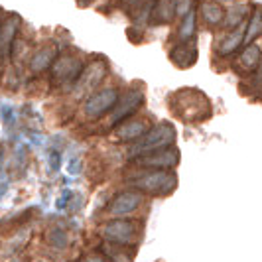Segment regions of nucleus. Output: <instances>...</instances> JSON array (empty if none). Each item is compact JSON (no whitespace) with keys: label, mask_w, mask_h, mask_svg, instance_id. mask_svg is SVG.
Here are the masks:
<instances>
[{"label":"nucleus","mask_w":262,"mask_h":262,"mask_svg":"<svg viewBox=\"0 0 262 262\" xmlns=\"http://www.w3.org/2000/svg\"><path fill=\"white\" fill-rule=\"evenodd\" d=\"M260 79H262V73H260Z\"/></svg>","instance_id":"473e14b6"},{"label":"nucleus","mask_w":262,"mask_h":262,"mask_svg":"<svg viewBox=\"0 0 262 262\" xmlns=\"http://www.w3.org/2000/svg\"><path fill=\"white\" fill-rule=\"evenodd\" d=\"M247 4H238V6H233L229 12L225 14V26L227 28H235L243 24V18L247 14Z\"/></svg>","instance_id":"6ab92c4d"},{"label":"nucleus","mask_w":262,"mask_h":262,"mask_svg":"<svg viewBox=\"0 0 262 262\" xmlns=\"http://www.w3.org/2000/svg\"><path fill=\"white\" fill-rule=\"evenodd\" d=\"M48 243L52 245L53 249H66L67 247V235L61 229H53L48 235Z\"/></svg>","instance_id":"5701e85b"},{"label":"nucleus","mask_w":262,"mask_h":262,"mask_svg":"<svg viewBox=\"0 0 262 262\" xmlns=\"http://www.w3.org/2000/svg\"><path fill=\"white\" fill-rule=\"evenodd\" d=\"M201 14H203V20L211 26H217L225 20L223 6H219L217 2H203L201 4Z\"/></svg>","instance_id":"f3484780"},{"label":"nucleus","mask_w":262,"mask_h":262,"mask_svg":"<svg viewBox=\"0 0 262 262\" xmlns=\"http://www.w3.org/2000/svg\"><path fill=\"white\" fill-rule=\"evenodd\" d=\"M101 235L105 236L108 243L115 245H130L132 241L138 235V225L134 221H124V219H115L111 223L103 225Z\"/></svg>","instance_id":"20e7f679"},{"label":"nucleus","mask_w":262,"mask_h":262,"mask_svg":"<svg viewBox=\"0 0 262 262\" xmlns=\"http://www.w3.org/2000/svg\"><path fill=\"white\" fill-rule=\"evenodd\" d=\"M71 197H73V193H71L69 189H66V191H63V195H61V197H59V199H57V203H55V207H57V209H66V207H67V203H69V199H71Z\"/></svg>","instance_id":"bb28decb"},{"label":"nucleus","mask_w":262,"mask_h":262,"mask_svg":"<svg viewBox=\"0 0 262 262\" xmlns=\"http://www.w3.org/2000/svg\"><path fill=\"white\" fill-rule=\"evenodd\" d=\"M247 38V26L245 24H241V26H236L227 38L221 39V43H219V53L221 55H231V53H235L238 50V46L245 41Z\"/></svg>","instance_id":"f8f14e48"},{"label":"nucleus","mask_w":262,"mask_h":262,"mask_svg":"<svg viewBox=\"0 0 262 262\" xmlns=\"http://www.w3.org/2000/svg\"><path fill=\"white\" fill-rule=\"evenodd\" d=\"M171 61L178 67H191L197 61V48L195 43H189V41H182L178 43L173 50H171Z\"/></svg>","instance_id":"9b49d317"},{"label":"nucleus","mask_w":262,"mask_h":262,"mask_svg":"<svg viewBox=\"0 0 262 262\" xmlns=\"http://www.w3.org/2000/svg\"><path fill=\"white\" fill-rule=\"evenodd\" d=\"M55 55H57L55 46H43V48H39L38 52L32 55V59H30V69L36 71V73H38V71H43V69H48V67L53 63Z\"/></svg>","instance_id":"ddd939ff"},{"label":"nucleus","mask_w":262,"mask_h":262,"mask_svg":"<svg viewBox=\"0 0 262 262\" xmlns=\"http://www.w3.org/2000/svg\"><path fill=\"white\" fill-rule=\"evenodd\" d=\"M140 4H142V0H122V6H124L126 10L136 8V6H140Z\"/></svg>","instance_id":"c756f323"},{"label":"nucleus","mask_w":262,"mask_h":262,"mask_svg":"<svg viewBox=\"0 0 262 262\" xmlns=\"http://www.w3.org/2000/svg\"><path fill=\"white\" fill-rule=\"evenodd\" d=\"M180 162V152L178 148H160V150H154L150 154H144L136 160L138 166L142 168H154V170H168V168H173L176 164Z\"/></svg>","instance_id":"423d86ee"},{"label":"nucleus","mask_w":262,"mask_h":262,"mask_svg":"<svg viewBox=\"0 0 262 262\" xmlns=\"http://www.w3.org/2000/svg\"><path fill=\"white\" fill-rule=\"evenodd\" d=\"M146 132L144 120H126L122 126L115 128V136L118 140H138Z\"/></svg>","instance_id":"4468645a"},{"label":"nucleus","mask_w":262,"mask_h":262,"mask_svg":"<svg viewBox=\"0 0 262 262\" xmlns=\"http://www.w3.org/2000/svg\"><path fill=\"white\" fill-rule=\"evenodd\" d=\"M67 171L71 173V176H77L81 173V162H79L77 158H69V162H67Z\"/></svg>","instance_id":"a878e982"},{"label":"nucleus","mask_w":262,"mask_h":262,"mask_svg":"<svg viewBox=\"0 0 262 262\" xmlns=\"http://www.w3.org/2000/svg\"><path fill=\"white\" fill-rule=\"evenodd\" d=\"M50 166H52V171L59 170V154H57V152H52V154H50Z\"/></svg>","instance_id":"cd10ccee"},{"label":"nucleus","mask_w":262,"mask_h":262,"mask_svg":"<svg viewBox=\"0 0 262 262\" xmlns=\"http://www.w3.org/2000/svg\"><path fill=\"white\" fill-rule=\"evenodd\" d=\"M142 103H144V93L140 91V89H130V91L124 95V99L120 103H117V106L113 108V113L108 117V124L111 126H117L120 120L130 117L132 113L142 105Z\"/></svg>","instance_id":"0eeeda50"},{"label":"nucleus","mask_w":262,"mask_h":262,"mask_svg":"<svg viewBox=\"0 0 262 262\" xmlns=\"http://www.w3.org/2000/svg\"><path fill=\"white\" fill-rule=\"evenodd\" d=\"M173 14H176V0H158L152 16L156 22H170Z\"/></svg>","instance_id":"a211bd4d"},{"label":"nucleus","mask_w":262,"mask_h":262,"mask_svg":"<svg viewBox=\"0 0 262 262\" xmlns=\"http://www.w3.org/2000/svg\"><path fill=\"white\" fill-rule=\"evenodd\" d=\"M34 262H50V260H43V258H39V260H34Z\"/></svg>","instance_id":"7c9ffc66"},{"label":"nucleus","mask_w":262,"mask_h":262,"mask_svg":"<svg viewBox=\"0 0 262 262\" xmlns=\"http://www.w3.org/2000/svg\"><path fill=\"white\" fill-rule=\"evenodd\" d=\"M260 32H262V10L260 8H254L252 18H250L249 26H247V38H245V41H249L250 43Z\"/></svg>","instance_id":"aec40b11"},{"label":"nucleus","mask_w":262,"mask_h":262,"mask_svg":"<svg viewBox=\"0 0 262 262\" xmlns=\"http://www.w3.org/2000/svg\"><path fill=\"white\" fill-rule=\"evenodd\" d=\"M0 113H2V120L6 122V124H10L14 120V115H16V111H14L12 105H8V103H4L2 108H0Z\"/></svg>","instance_id":"b1692460"},{"label":"nucleus","mask_w":262,"mask_h":262,"mask_svg":"<svg viewBox=\"0 0 262 262\" xmlns=\"http://www.w3.org/2000/svg\"><path fill=\"white\" fill-rule=\"evenodd\" d=\"M81 75V59L73 55H61L53 66V79L57 83H69Z\"/></svg>","instance_id":"9d476101"},{"label":"nucleus","mask_w":262,"mask_h":262,"mask_svg":"<svg viewBox=\"0 0 262 262\" xmlns=\"http://www.w3.org/2000/svg\"><path fill=\"white\" fill-rule=\"evenodd\" d=\"M176 176L170 173L168 170H148L142 171L138 176L130 178V185L134 189H140V191H148V193H168L176 187Z\"/></svg>","instance_id":"7ed1b4c3"},{"label":"nucleus","mask_w":262,"mask_h":262,"mask_svg":"<svg viewBox=\"0 0 262 262\" xmlns=\"http://www.w3.org/2000/svg\"><path fill=\"white\" fill-rule=\"evenodd\" d=\"M154 6H156L154 0H146L144 4H142V8L134 14V22H136V26H144L146 20L154 14Z\"/></svg>","instance_id":"4be33fe9"},{"label":"nucleus","mask_w":262,"mask_h":262,"mask_svg":"<svg viewBox=\"0 0 262 262\" xmlns=\"http://www.w3.org/2000/svg\"><path fill=\"white\" fill-rule=\"evenodd\" d=\"M191 10V0H176V14L178 16H185Z\"/></svg>","instance_id":"393cba45"},{"label":"nucleus","mask_w":262,"mask_h":262,"mask_svg":"<svg viewBox=\"0 0 262 262\" xmlns=\"http://www.w3.org/2000/svg\"><path fill=\"white\" fill-rule=\"evenodd\" d=\"M221 2H231V0H221Z\"/></svg>","instance_id":"2f4dec72"},{"label":"nucleus","mask_w":262,"mask_h":262,"mask_svg":"<svg viewBox=\"0 0 262 262\" xmlns=\"http://www.w3.org/2000/svg\"><path fill=\"white\" fill-rule=\"evenodd\" d=\"M106 75V63L105 59H97V61H93L91 66L87 67L77 79V85H75V89L77 93H87V91H93Z\"/></svg>","instance_id":"6e6552de"},{"label":"nucleus","mask_w":262,"mask_h":262,"mask_svg":"<svg viewBox=\"0 0 262 262\" xmlns=\"http://www.w3.org/2000/svg\"><path fill=\"white\" fill-rule=\"evenodd\" d=\"M193 32H195V12L193 10H189V12L184 16V22H182V26H180V32H178V36L180 39H189L193 36Z\"/></svg>","instance_id":"412c9836"},{"label":"nucleus","mask_w":262,"mask_h":262,"mask_svg":"<svg viewBox=\"0 0 262 262\" xmlns=\"http://www.w3.org/2000/svg\"><path fill=\"white\" fill-rule=\"evenodd\" d=\"M81 262H108L105 256H101V254H89V256H85Z\"/></svg>","instance_id":"c85d7f7f"},{"label":"nucleus","mask_w":262,"mask_h":262,"mask_svg":"<svg viewBox=\"0 0 262 262\" xmlns=\"http://www.w3.org/2000/svg\"><path fill=\"white\" fill-rule=\"evenodd\" d=\"M171 113L185 122H201L209 117V99L197 89H184L171 97Z\"/></svg>","instance_id":"f257e3e1"},{"label":"nucleus","mask_w":262,"mask_h":262,"mask_svg":"<svg viewBox=\"0 0 262 262\" xmlns=\"http://www.w3.org/2000/svg\"><path fill=\"white\" fill-rule=\"evenodd\" d=\"M176 140V128L171 126L170 122H162V124H156L154 128L146 130L134 144L128 148L126 152V158H140L144 154H150L154 150H160V148H168Z\"/></svg>","instance_id":"f03ea898"},{"label":"nucleus","mask_w":262,"mask_h":262,"mask_svg":"<svg viewBox=\"0 0 262 262\" xmlns=\"http://www.w3.org/2000/svg\"><path fill=\"white\" fill-rule=\"evenodd\" d=\"M142 193L140 191H122L118 193L113 203L108 205V215L113 217H124V215H130L132 211L138 209V205L142 203Z\"/></svg>","instance_id":"1a4fd4ad"},{"label":"nucleus","mask_w":262,"mask_h":262,"mask_svg":"<svg viewBox=\"0 0 262 262\" xmlns=\"http://www.w3.org/2000/svg\"><path fill=\"white\" fill-rule=\"evenodd\" d=\"M18 24H20V18L16 14H10L6 20H4V26H2V52L4 57H8L10 48L16 41V32H18Z\"/></svg>","instance_id":"2eb2a0df"},{"label":"nucleus","mask_w":262,"mask_h":262,"mask_svg":"<svg viewBox=\"0 0 262 262\" xmlns=\"http://www.w3.org/2000/svg\"><path fill=\"white\" fill-rule=\"evenodd\" d=\"M260 48L258 46H254V43H249L243 53H241V57H238V66L243 67L245 71H252V69H256L258 63H260Z\"/></svg>","instance_id":"dca6fc26"},{"label":"nucleus","mask_w":262,"mask_h":262,"mask_svg":"<svg viewBox=\"0 0 262 262\" xmlns=\"http://www.w3.org/2000/svg\"><path fill=\"white\" fill-rule=\"evenodd\" d=\"M118 101V91L115 87H106V89H101V91L93 93L91 97L87 99L85 103V115L87 117H101L108 113L111 108L117 106Z\"/></svg>","instance_id":"39448f33"}]
</instances>
